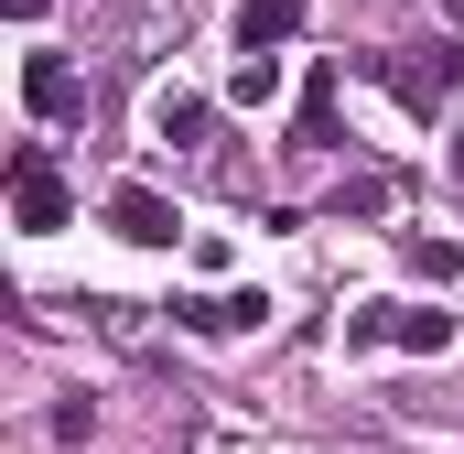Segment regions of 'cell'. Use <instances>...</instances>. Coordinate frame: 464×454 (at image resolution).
I'll list each match as a JSON object with an SVG mask.
<instances>
[{"label": "cell", "instance_id": "1", "mask_svg": "<svg viewBox=\"0 0 464 454\" xmlns=\"http://www.w3.org/2000/svg\"><path fill=\"white\" fill-rule=\"evenodd\" d=\"M65 217H76V195H65L54 152H44V141H22V152H11V227H22V238H54Z\"/></svg>", "mask_w": 464, "mask_h": 454}, {"label": "cell", "instance_id": "2", "mask_svg": "<svg viewBox=\"0 0 464 454\" xmlns=\"http://www.w3.org/2000/svg\"><path fill=\"white\" fill-rule=\"evenodd\" d=\"M378 76L400 87V109H443V98L464 87V54H454V44H421V54H389Z\"/></svg>", "mask_w": 464, "mask_h": 454}, {"label": "cell", "instance_id": "3", "mask_svg": "<svg viewBox=\"0 0 464 454\" xmlns=\"http://www.w3.org/2000/svg\"><path fill=\"white\" fill-rule=\"evenodd\" d=\"M109 227L130 238V249H173V238H184V206L151 195V184H119V195H109Z\"/></svg>", "mask_w": 464, "mask_h": 454}, {"label": "cell", "instance_id": "4", "mask_svg": "<svg viewBox=\"0 0 464 454\" xmlns=\"http://www.w3.org/2000/svg\"><path fill=\"white\" fill-rule=\"evenodd\" d=\"M303 11H314V0H248V11H237V54H281V44L303 33Z\"/></svg>", "mask_w": 464, "mask_h": 454}, {"label": "cell", "instance_id": "5", "mask_svg": "<svg viewBox=\"0 0 464 454\" xmlns=\"http://www.w3.org/2000/svg\"><path fill=\"white\" fill-rule=\"evenodd\" d=\"M151 141L206 152V98H195V87H151Z\"/></svg>", "mask_w": 464, "mask_h": 454}, {"label": "cell", "instance_id": "6", "mask_svg": "<svg viewBox=\"0 0 464 454\" xmlns=\"http://www.w3.org/2000/svg\"><path fill=\"white\" fill-rule=\"evenodd\" d=\"M22 98H33L44 119H76L87 87H76V65H65V54H33V65H22Z\"/></svg>", "mask_w": 464, "mask_h": 454}, {"label": "cell", "instance_id": "7", "mask_svg": "<svg viewBox=\"0 0 464 454\" xmlns=\"http://www.w3.org/2000/svg\"><path fill=\"white\" fill-rule=\"evenodd\" d=\"M454 336H464V314H443V303H400V325H389V346H411V357H443Z\"/></svg>", "mask_w": 464, "mask_h": 454}, {"label": "cell", "instance_id": "8", "mask_svg": "<svg viewBox=\"0 0 464 454\" xmlns=\"http://www.w3.org/2000/svg\"><path fill=\"white\" fill-rule=\"evenodd\" d=\"M227 98H237V109H270V98H281V54H237Z\"/></svg>", "mask_w": 464, "mask_h": 454}, {"label": "cell", "instance_id": "9", "mask_svg": "<svg viewBox=\"0 0 464 454\" xmlns=\"http://www.w3.org/2000/svg\"><path fill=\"white\" fill-rule=\"evenodd\" d=\"M335 217H389V173H356V184H335Z\"/></svg>", "mask_w": 464, "mask_h": 454}, {"label": "cell", "instance_id": "10", "mask_svg": "<svg viewBox=\"0 0 464 454\" xmlns=\"http://www.w3.org/2000/svg\"><path fill=\"white\" fill-rule=\"evenodd\" d=\"M389 325H400V303H367V314H346V357H367V346H389Z\"/></svg>", "mask_w": 464, "mask_h": 454}, {"label": "cell", "instance_id": "11", "mask_svg": "<svg viewBox=\"0 0 464 454\" xmlns=\"http://www.w3.org/2000/svg\"><path fill=\"white\" fill-rule=\"evenodd\" d=\"M411 271H421V281H454L464 249H454V238H411Z\"/></svg>", "mask_w": 464, "mask_h": 454}, {"label": "cell", "instance_id": "12", "mask_svg": "<svg viewBox=\"0 0 464 454\" xmlns=\"http://www.w3.org/2000/svg\"><path fill=\"white\" fill-rule=\"evenodd\" d=\"M443 11H454V22H464V0H443Z\"/></svg>", "mask_w": 464, "mask_h": 454}]
</instances>
